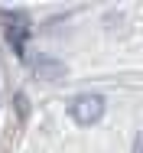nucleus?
<instances>
[{
	"label": "nucleus",
	"instance_id": "obj_1",
	"mask_svg": "<svg viewBox=\"0 0 143 153\" xmlns=\"http://www.w3.org/2000/svg\"><path fill=\"white\" fill-rule=\"evenodd\" d=\"M104 108H107L104 94H94V91L75 94V98L68 101V114H72V121H75V124H82V127H91V124H98L101 117H104Z\"/></svg>",
	"mask_w": 143,
	"mask_h": 153
},
{
	"label": "nucleus",
	"instance_id": "obj_2",
	"mask_svg": "<svg viewBox=\"0 0 143 153\" xmlns=\"http://www.w3.org/2000/svg\"><path fill=\"white\" fill-rule=\"evenodd\" d=\"M33 75L39 82H62L68 75V65L62 59H56V56H36L33 59Z\"/></svg>",
	"mask_w": 143,
	"mask_h": 153
},
{
	"label": "nucleus",
	"instance_id": "obj_3",
	"mask_svg": "<svg viewBox=\"0 0 143 153\" xmlns=\"http://www.w3.org/2000/svg\"><path fill=\"white\" fill-rule=\"evenodd\" d=\"M133 153H143V130L137 134V147H133Z\"/></svg>",
	"mask_w": 143,
	"mask_h": 153
}]
</instances>
